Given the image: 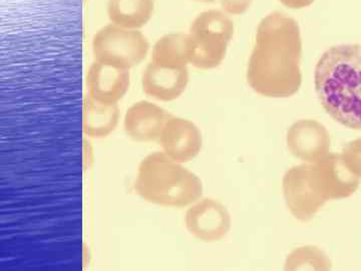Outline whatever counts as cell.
<instances>
[{"label":"cell","mask_w":361,"mask_h":271,"mask_svg":"<svg viewBox=\"0 0 361 271\" xmlns=\"http://www.w3.org/2000/svg\"><path fill=\"white\" fill-rule=\"evenodd\" d=\"M331 260L318 247L308 246L294 249L285 263L286 270H329Z\"/></svg>","instance_id":"cell-17"},{"label":"cell","mask_w":361,"mask_h":271,"mask_svg":"<svg viewBox=\"0 0 361 271\" xmlns=\"http://www.w3.org/2000/svg\"><path fill=\"white\" fill-rule=\"evenodd\" d=\"M331 138L322 123L297 121L287 132V147L292 155L306 163H314L329 153Z\"/></svg>","instance_id":"cell-10"},{"label":"cell","mask_w":361,"mask_h":271,"mask_svg":"<svg viewBox=\"0 0 361 271\" xmlns=\"http://www.w3.org/2000/svg\"><path fill=\"white\" fill-rule=\"evenodd\" d=\"M149 61L170 68H186L190 65L189 33L164 35L151 47Z\"/></svg>","instance_id":"cell-15"},{"label":"cell","mask_w":361,"mask_h":271,"mask_svg":"<svg viewBox=\"0 0 361 271\" xmlns=\"http://www.w3.org/2000/svg\"><path fill=\"white\" fill-rule=\"evenodd\" d=\"M221 6L226 13L240 16L248 11L252 0H219Z\"/></svg>","instance_id":"cell-19"},{"label":"cell","mask_w":361,"mask_h":271,"mask_svg":"<svg viewBox=\"0 0 361 271\" xmlns=\"http://www.w3.org/2000/svg\"><path fill=\"white\" fill-rule=\"evenodd\" d=\"M185 225L195 239L217 242L225 239L231 229V215L221 202L201 198L190 205L185 216Z\"/></svg>","instance_id":"cell-8"},{"label":"cell","mask_w":361,"mask_h":271,"mask_svg":"<svg viewBox=\"0 0 361 271\" xmlns=\"http://www.w3.org/2000/svg\"><path fill=\"white\" fill-rule=\"evenodd\" d=\"M234 32V23L224 11L209 9L198 14L190 25V65L204 71L218 68Z\"/></svg>","instance_id":"cell-4"},{"label":"cell","mask_w":361,"mask_h":271,"mask_svg":"<svg viewBox=\"0 0 361 271\" xmlns=\"http://www.w3.org/2000/svg\"><path fill=\"white\" fill-rule=\"evenodd\" d=\"M316 94L324 111L349 129L361 130V45L330 47L315 68Z\"/></svg>","instance_id":"cell-2"},{"label":"cell","mask_w":361,"mask_h":271,"mask_svg":"<svg viewBox=\"0 0 361 271\" xmlns=\"http://www.w3.org/2000/svg\"><path fill=\"white\" fill-rule=\"evenodd\" d=\"M90 97L99 103L116 104L130 87L129 70L94 61L87 71Z\"/></svg>","instance_id":"cell-13"},{"label":"cell","mask_w":361,"mask_h":271,"mask_svg":"<svg viewBox=\"0 0 361 271\" xmlns=\"http://www.w3.org/2000/svg\"><path fill=\"white\" fill-rule=\"evenodd\" d=\"M283 6L292 9H300L310 6L315 0H279Z\"/></svg>","instance_id":"cell-20"},{"label":"cell","mask_w":361,"mask_h":271,"mask_svg":"<svg viewBox=\"0 0 361 271\" xmlns=\"http://www.w3.org/2000/svg\"><path fill=\"white\" fill-rule=\"evenodd\" d=\"M189 68H170L149 61L142 73V92L159 102L179 99L189 85Z\"/></svg>","instance_id":"cell-12"},{"label":"cell","mask_w":361,"mask_h":271,"mask_svg":"<svg viewBox=\"0 0 361 271\" xmlns=\"http://www.w3.org/2000/svg\"><path fill=\"white\" fill-rule=\"evenodd\" d=\"M282 188L289 211L303 222L312 219L326 203L313 187L310 163L289 169L285 173Z\"/></svg>","instance_id":"cell-7"},{"label":"cell","mask_w":361,"mask_h":271,"mask_svg":"<svg viewBox=\"0 0 361 271\" xmlns=\"http://www.w3.org/2000/svg\"><path fill=\"white\" fill-rule=\"evenodd\" d=\"M344 163L349 170L356 176L361 178V138L353 140L345 145L341 153Z\"/></svg>","instance_id":"cell-18"},{"label":"cell","mask_w":361,"mask_h":271,"mask_svg":"<svg viewBox=\"0 0 361 271\" xmlns=\"http://www.w3.org/2000/svg\"><path fill=\"white\" fill-rule=\"evenodd\" d=\"M151 44L139 30L109 23L99 28L92 40L94 61L132 70L149 56Z\"/></svg>","instance_id":"cell-5"},{"label":"cell","mask_w":361,"mask_h":271,"mask_svg":"<svg viewBox=\"0 0 361 271\" xmlns=\"http://www.w3.org/2000/svg\"><path fill=\"white\" fill-rule=\"evenodd\" d=\"M172 114L148 100L135 102L123 116V130L133 141H158Z\"/></svg>","instance_id":"cell-11"},{"label":"cell","mask_w":361,"mask_h":271,"mask_svg":"<svg viewBox=\"0 0 361 271\" xmlns=\"http://www.w3.org/2000/svg\"><path fill=\"white\" fill-rule=\"evenodd\" d=\"M302 40L298 23L279 11L259 23L255 44L247 66V82L267 97L294 96L301 87Z\"/></svg>","instance_id":"cell-1"},{"label":"cell","mask_w":361,"mask_h":271,"mask_svg":"<svg viewBox=\"0 0 361 271\" xmlns=\"http://www.w3.org/2000/svg\"><path fill=\"white\" fill-rule=\"evenodd\" d=\"M135 193L149 203L167 208H184L203 196V183L182 163L163 151L145 157L137 169Z\"/></svg>","instance_id":"cell-3"},{"label":"cell","mask_w":361,"mask_h":271,"mask_svg":"<svg viewBox=\"0 0 361 271\" xmlns=\"http://www.w3.org/2000/svg\"><path fill=\"white\" fill-rule=\"evenodd\" d=\"M310 164L313 187L326 202L348 198L360 186V178L349 170L341 154L329 153Z\"/></svg>","instance_id":"cell-6"},{"label":"cell","mask_w":361,"mask_h":271,"mask_svg":"<svg viewBox=\"0 0 361 271\" xmlns=\"http://www.w3.org/2000/svg\"><path fill=\"white\" fill-rule=\"evenodd\" d=\"M158 142L166 155L184 164L199 155L203 147V136L192 121L172 115Z\"/></svg>","instance_id":"cell-9"},{"label":"cell","mask_w":361,"mask_h":271,"mask_svg":"<svg viewBox=\"0 0 361 271\" xmlns=\"http://www.w3.org/2000/svg\"><path fill=\"white\" fill-rule=\"evenodd\" d=\"M193 1L201 2V4H213L216 0H193Z\"/></svg>","instance_id":"cell-21"},{"label":"cell","mask_w":361,"mask_h":271,"mask_svg":"<svg viewBox=\"0 0 361 271\" xmlns=\"http://www.w3.org/2000/svg\"><path fill=\"white\" fill-rule=\"evenodd\" d=\"M156 0H108L106 14L114 25L142 30L152 18Z\"/></svg>","instance_id":"cell-14"},{"label":"cell","mask_w":361,"mask_h":271,"mask_svg":"<svg viewBox=\"0 0 361 271\" xmlns=\"http://www.w3.org/2000/svg\"><path fill=\"white\" fill-rule=\"evenodd\" d=\"M121 112L118 104L99 103L89 100L85 104L82 127L85 135L92 139H104L115 132L120 123Z\"/></svg>","instance_id":"cell-16"}]
</instances>
